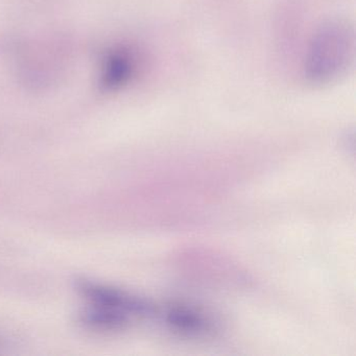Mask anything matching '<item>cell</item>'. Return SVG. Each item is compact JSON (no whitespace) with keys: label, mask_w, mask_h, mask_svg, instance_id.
<instances>
[{"label":"cell","mask_w":356,"mask_h":356,"mask_svg":"<svg viewBox=\"0 0 356 356\" xmlns=\"http://www.w3.org/2000/svg\"><path fill=\"white\" fill-rule=\"evenodd\" d=\"M355 54L354 28L348 20H329L318 29L308 47L304 74L308 82L325 86L345 76Z\"/></svg>","instance_id":"6da1fadb"},{"label":"cell","mask_w":356,"mask_h":356,"mask_svg":"<svg viewBox=\"0 0 356 356\" xmlns=\"http://www.w3.org/2000/svg\"><path fill=\"white\" fill-rule=\"evenodd\" d=\"M78 289L90 305L101 306L130 318H157L159 307L147 300L131 295L122 289L93 281L82 280Z\"/></svg>","instance_id":"7a4b0ae2"},{"label":"cell","mask_w":356,"mask_h":356,"mask_svg":"<svg viewBox=\"0 0 356 356\" xmlns=\"http://www.w3.org/2000/svg\"><path fill=\"white\" fill-rule=\"evenodd\" d=\"M172 332L188 337H207L216 330L209 314L195 306L172 303L159 308L158 316Z\"/></svg>","instance_id":"3957f363"},{"label":"cell","mask_w":356,"mask_h":356,"mask_svg":"<svg viewBox=\"0 0 356 356\" xmlns=\"http://www.w3.org/2000/svg\"><path fill=\"white\" fill-rule=\"evenodd\" d=\"M135 62L133 56L127 51H116L112 54L105 65L106 84L110 87H118L128 82L134 72Z\"/></svg>","instance_id":"277c9868"}]
</instances>
